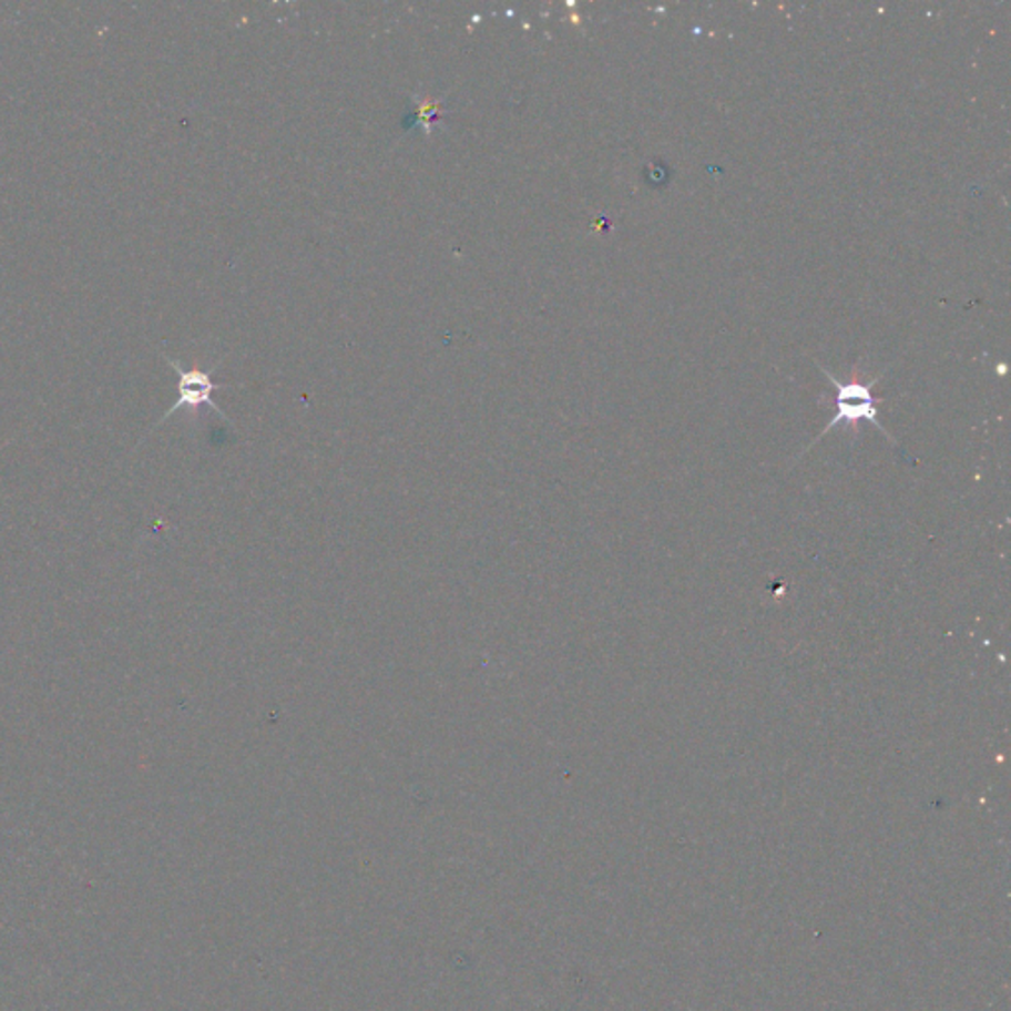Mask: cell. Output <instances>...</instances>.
<instances>
[{"label": "cell", "instance_id": "cell-1", "mask_svg": "<svg viewBox=\"0 0 1011 1011\" xmlns=\"http://www.w3.org/2000/svg\"><path fill=\"white\" fill-rule=\"evenodd\" d=\"M826 378L830 381L834 389H836V396H834V406H836V413L831 417L830 423L826 425L821 429V433L814 439L813 445L808 449H813L816 442L820 441L821 437L830 433L831 429H836L838 425H854L858 427L861 421H867V423L874 425L877 427L881 433L889 439V441L895 442L893 437L889 435V431L885 429L881 421H879V411H877V404L879 399L874 398L871 394V388L876 386L877 379H871V381H861V379L851 378V381H840V379L834 378L830 371L824 370L820 368Z\"/></svg>", "mask_w": 1011, "mask_h": 1011}, {"label": "cell", "instance_id": "cell-2", "mask_svg": "<svg viewBox=\"0 0 1011 1011\" xmlns=\"http://www.w3.org/2000/svg\"><path fill=\"white\" fill-rule=\"evenodd\" d=\"M164 358L171 364L172 370L178 374V399H176V401L172 404L171 409L164 413L161 423L166 421L172 413H176V411L184 409V407H186V409H198V407L202 406H208L210 409H214L217 416L227 421L226 413L216 406V401L212 398L214 391H217V389L227 388L226 384H216V381L212 379V371L216 370V368H214V370H198V368L186 370V368H182L181 361L172 360L168 356H164Z\"/></svg>", "mask_w": 1011, "mask_h": 1011}, {"label": "cell", "instance_id": "cell-3", "mask_svg": "<svg viewBox=\"0 0 1011 1011\" xmlns=\"http://www.w3.org/2000/svg\"><path fill=\"white\" fill-rule=\"evenodd\" d=\"M413 101H416L417 115L423 125L425 135H431V129L441 118L442 100H425V98L413 95Z\"/></svg>", "mask_w": 1011, "mask_h": 1011}]
</instances>
